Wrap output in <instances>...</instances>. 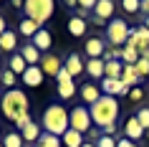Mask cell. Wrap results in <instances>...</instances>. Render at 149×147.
I'll use <instances>...</instances> for the list:
<instances>
[{"instance_id":"1","label":"cell","mask_w":149,"mask_h":147,"mask_svg":"<svg viewBox=\"0 0 149 147\" xmlns=\"http://www.w3.org/2000/svg\"><path fill=\"white\" fill-rule=\"evenodd\" d=\"M91 112V119H94L96 127H101L104 134H114L116 132V119H119V101L116 96H106L101 94V99L88 107Z\"/></svg>"},{"instance_id":"2","label":"cell","mask_w":149,"mask_h":147,"mask_svg":"<svg viewBox=\"0 0 149 147\" xmlns=\"http://www.w3.org/2000/svg\"><path fill=\"white\" fill-rule=\"evenodd\" d=\"M0 112L13 124L18 119H23V117H31V99H28V94L23 89H10V91H5L3 99H0Z\"/></svg>"},{"instance_id":"3","label":"cell","mask_w":149,"mask_h":147,"mask_svg":"<svg viewBox=\"0 0 149 147\" xmlns=\"http://www.w3.org/2000/svg\"><path fill=\"white\" fill-rule=\"evenodd\" d=\"M40 127L48 134H56V137H63L66 132L71 129V119H68V109L63 104H48L40 114Z\"/></svg>"},{"instance_id":"4","label":"cell","mask_w":149,"mask_h":147,"mask_svg":"<svg viewBox=\"0 0 149 147\" xmlns=\"http://www.w3.org/2000/svg\"><path fill=\"white\" fill-rule=\"evenodd\" d=\"M23 13H25V18H31L38 25H43L53 18L56 5H53V0H28L23 5Z\"/></svg>"},{"instance_id":"5","label":"cell","mask_w":149,"mask_h":147,"mask_svg":"<svg viewBox=\"0 0 149 147\" xmlns=\"http://www.w3.org/2000/svg\"><path fill=\"white\" fill-rule=\"evenodd\" d=\"M129 36H132V28H129L126 20L114 18V20L106 23V43H109L111 48H124L126 41H129Z\"/></svg>"},{"instance_id":"6","label":"cell","mask_w":149,"mask_h":147,"mask_svg":"<svg viewBox=\"0 0 149 147\" xmlns=\"http://www.w3.org/2000/svg\"><path fill=\"white\" fill-rule=\"evenodd\" d=\"M68 119H71V129L81 132V134H88L91 127H94L91 112H88V107H84V104H76V107L71 109V112H68Z\"/></svg>"},{"instance_id":"7","label":"cell","mask_w":149,"mask_h":147,"mask_svg":"<svg viewBox=\"0 0 149 147\" xmlns=\"http://www.w3.org/2000/svg\"><path fill=\"white\" fill-rule=\"evenodd\" d=\"M56 94H58V99H63V101H71L76 94H79L76 81H73V76L68 74L66 66H63V69L58 71V76H56Z\"/></svg>"},{"instance_id":"8","label":"cell","mask_w":149,"mask_h":147,"mask_svg":"<svg viewBox=\"0 0 149 147\" xmlns=\"http://www.w3.org/2000/svg\"><path fill=\"white\" fill-rule=\"evenodd\" d=\"M126 46H134L139 53L149 51V28H144V25L132 28V36H129V41H126Z\"/></svg>"},{"instance_id":"9","label":"cell","mask_w":149,"mask_h":147,"mask_svg":"<svg viewBox=\"0 0 149 147\" xmlns=\"http://www.w3.org/2000/svg\"><path fill=\"white\" fill-rule=\"evenodd\" d=\"M114 10H116V5L111 3V0H99L94 8V20L99 25L109 23V20H114Z\"/></svg>"},{"instance_id":"10","label":"cell","mask_w":149,"mask_h":147,"mask_svg":"<svg viewBox=\"0 0 149 147\" xmlns=\"http://www.w3.org/2000/svg\"><path fill=\"white\" fill-rule=\"evenodd\" d=\"M86 56L88 58H104L106 56V48H109V43H106V38H101V36H91V38L86 41Z\"/></svg>"},{"instance_id":"11","label":"cell","mask_w":149,"mask_h":147,"mask_svg":"<svg viewBox=\"0 0 149 147\" xmlns=\"http://www.w3.org/2000/svg\"><path fill=\"white\" fill-rule=\"evenodd\" d=\"M61 69H63V61L56 53H43V58H40V71H43L46 76H53L56 79Z\"/></svg>"},{"instance_id":"12","label":"cell","mask_w":149,"mask_h":147,"mask_svg":"<svg viewBox=\"0 0 149 147\" xmlns=\"http://www.w3.org/2000/svg\"><path fill=\"white\" fill-rule=\"evenodd\" d=\"M40 134H43V127H40L38 122H28L20 129V137H23V142L28 147H33V145H38V139H40Z\"/></svg>"},{"instance_id":"13","label":"cell","mask_w":149,"mask_h":147,"mask_svg":"<svg viewBox=\"0 0 149 147\" xmlns=\"http://www.w3.org/2000/svg\"><path fill=\"white\" fill-rule=\"evenodd\" d=\"M63 66L68 69V74L73 79L81 76V74H86V61H84V56H81V53H68V58L63 61Z\"/></svg>"},{"instance_id":"14","label":"cell","mask_w":149,"mask_h":147,"mask_svg":"<svg viewBox=\"0 0 149 147\" xmlns=\"http://www.w3.org/2000/svg\"><path fill=\"white\" fill-rule=\"evenodd\" d=\"M144 132H147V129L139 124V119H136V117H129V119L124 122V137L132 139V142H139V139L144 137Z\"/></svg>"},{"instance_id":"15","label":"cell","mask_w":149,"mask_h":147,"mask_svg":"<svg viewBox=\"0 0 149 147\" xmlns=\"http://www.w3.org/2000/svg\"><path fill=\"white\" fill-rule=\"evenodd\" d=\"M31 43L38 48L40 53H48V48H51V43H53V33L48 31V28H40V31L31 38Z\"/></svg>"},{"instance_id":"16","label":"cell","mask_w":149,"mask_h":147,"mask_svg":"<svg viewBox=\"0 0 149 147\" xmlns=\"http://www.w3.org/2000/svg\"><path fill=\"white\" fill-rule=\"evenodd\" d=\"M79 96L91 107V104H96V101L101 99V86H99V84H81Z\"/></svg>"},{"instance_id":"17","label":"cell","mask_w":149,"mask_h":147,"mask_svg":"<svg viewBox=\"0 0 149 147\" xmlns=\"http://www.w3.org/2000/svg\"><path fill=\"white\" fill-rule=\"evenodd\" d=\"M86 74H88V79L101 81V79L106 76V61H104V58H88L86 61Z\"/></svg>"},{"instance_id":"18","label":"cell","mask_w":149,"mask_h":147,"mask_svg":"<svg viewBox=\"0 0 149 147\" xmlns=\"http://www.w3.org/2000/svg\"><path fill=\"white\" fill-rule=\"evenodd\" d=\"M0 51H3V53H18V33L15 31H5L3 33V36H0Z\"/></svg>"},{"instance_id":"19","label":"cell","mask_w":149,"mask_h":147,"mask_svg":"<svg viewBox=\"0 0 149 147\" xmlns=\"http://www.w3.org/2000/svg\"><path fill=\"white\" fill-rule=\"evenodd\" d=\"M20 56L25 58V63H28V66H40V58H43V53H40L38 48L33 46L31 41L20 46Z\"/></svg>"},{"instance_id":"20","label":"cell","mask_w":149,"mask_h":147,"mask_svg":"<svg viewBox=\"0 0 149 147\" xmlns=\"http://www.w3.org/2000/svg\"><path fill=\"white\" fill-rule=\"evenodd\" d=\"M43 79H46V74L40 71V66H28L25 69V74H23V84H28V86H40L43 84Z\"/></svg>"},{"instance_id":"21","label":"cell","mask_w":149,"mask_h":147,"mask_svg":"<svg viewBox=\"0 0 149 147\" xmlns=\"http://www.w3.org/2000/svg\"><path fill=\"white\" fill-rule=\"evenodd\" d=\"M86 28H88L86 18H79V15L68 18V33L73 36V38H84V36H86Z\"/></svg>"},{"instance_id":"22","label":"cell","mask_w":149,"mask_h":147,"mask_svg":"<svg viewBox=\"0 0 149 147\" xmlns=\"http://www.w3.org/2000/svg\"><path fill=\"white\" fill-rule=\"evenodd\" d=\"M40 28H43V25H38L36 20H31V18H25V15H23V20L18 23V33H20V36H25L28 41H31L33 36L40 31Z\"/></svg>"},{"instance_id":"23","label":"cell","mask_w":149,"mask_h":147,"mask_svg":"<svg viewBox=\"0 0 149 147\" xmlns=\"http://www.w3.org/2000/svg\"><path fill=\"white\" fill-rule=\"evenodd\" d=\"M8 69L13 71L15 76H23V74H25V69H28V63H25V58L20 56V51L10 56V61H8Z\"/></svg>"},{"instance_id":"24","label":"cell","mask_w":149,"mask_h":147,"mask_svg":"<svg viewBox=\"0 0 149 147\" xmlns=\"http://www.w3.org/2000/svg\"><path fill=\"white\" fill-rule=\"evenodd\" d=\"M139 74H136V66H124V74H121V84L126 89H134V86L139 84Z\"/></svg>"},{"instance_id":"25","label":"cell","mask_w":149,"mask_h":147,"mask_svg":"<svg viewBox=\"0 0 149 147\" xmlns=\"http://www.w3.org/2000/svg\"><path fill=\"white\" fill-rule=\"evenodd\" d=\"M0 142H3V147H25V142H23V137H20L18 129H8Z\"/></svg>"},{"instance_id":"26","label":"cell","mask_w":149,"mask_h":147,"mask_svg":"<svg viewBox=\"0 0 149 147\" xmlns=\"http://www.w3.org/2000/svg\"><path fill=\"white\" fill-rule=\"evenodd\" d=\"M61 142H63V147H84V134L76 129H68L61 137Z\"/></svg>"},{"instance_id":"27","label":"cell","mask_w":149,"mask_h":147,"mask_svg":"<svg viewBox=\"0 0 149 147\" xmlns=\"http://www.w3.org/2000/svg\"><path fill=\"white\" fill-rule=\"evenodd\" d=\"M15 81H18V76L13 74V71L5 66V69L0 71V84H3V89L5 91H10V89H15Z\"/></svg>"},{"instance_id":"28","label":"cell","mask_w":149,"mask_h":147,"mask_svg":"<svg viewBox=\"0 0 149 147\" xmlns=\"http://www.w3.org/2000/svg\"><path fill=\"white\" fill-rule=\"evenodd\" d=\"M124 74V63L121 61H106V76L109 79H121Z\"/></svg>"},{"instance_id":"29","label":"cell","mask_w":149,"mask_h":147,"mask_svg":"<svg viewBox=\"0 0 149 147\" xmlns=\"http://www.w3.org/2000/svg\"><path fill=\"white\" fill-rule=\"evenodd\" d=\"M38 147H63V142H61V137L43 132V134H40V139H38Z\"/></svg>"},{"instance_id":"30","label":"cell","mask_w":149,"mask_h":147,"mask_svg":"<svg viewBox=\"0 0 149 147\" xmlns=\"http://www.w3.org/2000/svg\"><path fill=\"white\" fill-rule=\"evenodd\" d=\"M116 142H119V139H114L111 134H104V132H99V134H96V139H94L96 147H116Z\"/></svg>"},{"instance_id":"31","label":"cell","mask_w":149,"mask_h":147,"mask_svg":"<svg viewBox=\"0 0 149 147\" xmlns=\"http://www.w3.org/2000/svg\"><path fill=\"white\" fill-rule=\"evenodd\" d=\"M121 8H124L129 15H132V13H139V10H141V0H124Z\"/></svg>"},{"instance_id":"32","label":"cell","mask_w":149,"mask_h":147,"mask_svg":"<svg viewBox=\"0 0 149 147\" xmlns=\"http://www.w3.org/2000/svg\"><path fill=\"white\" fill-rule=\"evenodd\" d=\"M134 117L139 119V124L144 127V129H149V107H141V109H139V112H136Z\"/></svg>"},{"instance_id":"33","label":"cell","mask_w":149,"mask_h":147,"mask_svg":"<svg viewBox=\"0 0 149 147\" xmlns=\"http://www.w3.org/2000/svg\"><path fill=\"white\" fill-rule=\"evenodd\" d=\"M136 74H139L141 79H144V76H149V61L144 58V56H141L139 61H136Z\"/></svg>"},{"instance_id":"34","label":"cell","mask_w":149,"mask_h":147,"mask_svg":"<svg viewBox=\"0 0 149 147\" xmlns=\"http://www.w3.org/2000/svg\"><path fill=\"white\" fill-rule=\"evenodd\" d=\"M129 99H132V101H141V99H144V89H139V86H134L132 91H129Z\"/></svg>"},{"instance_id":"35","label":"cell","mask_w":149,"mask_h":147,"mask_svg":"<svg viewBox=\"0 0 149 147\" xmlns=\"http://www.w3.org/2000/svg\"><path fill=\"white\" fill-rule=\"evenodd\" d=\"M116 147H139V145H136V142H132V139H126V137H121V139L116 142Z\"/></svg>"},{"instance_id":"36","label":"cell","mask_w":149,"mask_h":147,"mask_svg":"<svg viewBox=\"0 0 149 147\" xmlns=\"http://www.w3.org/2000/svg\"><path fill=\"white\" fill-rule=\"evenodd\" d=\"M8 31V23H5V15H3V13H0V36H3V33Z\"/></svg>"},{"instance_id":"37","label":"cell","mask_w":149,"mask_h":147,"mask_svg":"<svg viewBox=\"0 0 149 147\" xmlns=\"http://www.w3.org/2000/svg\"><path fill=\"white\" fill-rule=\"evenodd\" d=\"M144 28H149V15H147V18H144Z\"/></svg>"},{"instance_id":"38","label":"cell","mask_w":149,"mask_h":147,"mask_svg":"<svg viewBox=\"0 0 149 147\" xmlns=\"http://www.w3.org/2000/svg\"><path fill=\"white\" fill-rule=\"evenodd\" d=\"M84 147H96V145H94V142H84Z\"/></svg>"},{"instance_id":"39","label":"cell","mask_w":149,"mask_h":147,"mask_svg":"<svg viewBox=\"0 0 149 147\" xmlns=\"http://www.w3.org/2000/svg\"><path fill=\"white\" fill-rule=\"evenodd\" d=\"M141 56H144V58H147V61H149V51H144V53H141Z\"/></svg>"},{"instance_id":"40","label":"cell","mask_w":149,"mask_h":147,"mask_svg":"<svg viewBox=\"0 0 149 147\" xmlns=\"http://www.w3.org/2000/svg\"><path fill=\"white\" fill-rule=\"evenodd\" d=\"M3 69H5V63H3V58H0V71H3Z\"/></svg>"},{"instance_id":"41","label":"cell","mask_w":149,"mask_h":147,"mask_svg":"<svg viewBox=\"0 0 149 147\" xmlns=\"http://www.w3.org/2000/svg\"><path fill=\"white\" fill-rule=\"evenodd\" d=\"M0 91H3V84H0Z\"/></svg>"},{"instance_id":"42","label":"cell","mask_w":149,"mask_h":147,"mask_svg":"<svg viewBox=\"0 0 149 147\" xmlns=\"http://www.w3.org/2000/svg\"><path fill=\"white\" fill-rule=\"evenodd\" d=\"M0 147H3V142H0Z\"/></svg>"},{"instance_id":"43","label":"cell","mask_w":149,"mask_h":147,"mask_svg":"<svg viewBox=\"0 0 149 147\" xmlns=\"http://www.w3.org/2000/svg\"><path fill=\"white\" fill-rule=\"evenodd\" d=\"M0 139H3V134H0Z\"/></svg>"},{"instance_id":"44","label":"cell","mask_w":149,"mask_h":147,"mask_svg":"<svg viewBox=\"0 0 149 147\" xmlns=\"http://www.w3.org/2000/svg\"><path fill=\"white\" fill-rule=\"evenodd\" d=\"M33 147H38V145H33Z\"/></svg>"}]
</instances>
